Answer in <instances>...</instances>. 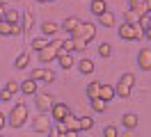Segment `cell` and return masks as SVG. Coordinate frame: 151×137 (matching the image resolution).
I'll return each instance as SVG.
<instances>
[{
  "label": "cell",
  "instance_id": "ab89813d",
  "mask_svg": "<svg viewBox=\"0 0 151 137\" xmlns=\"http://www.w3.org/2000/svg\"><path fill=\"white\" fill-rule=\"evenodd\" d=\"M50 46H55L57 50H60V48H62V39H53V41H50Z\"/></svg>",
  "mask_w": 151,
  "mask_h": 137
},
{
  "label": "cell",
  "instance_id": "e0dca14e",
  "mask_svg": "<svg viewBox=\"0 0 151 137\" xmlns=\"http://www.w3.org/2000/svg\"><path fill=\"white\" fill-rule=\"evenodd\" d=\"M21 27H23V32L25 34H30V30H32V25H35V18H32V14L30 11H25V14H21Z\"/></svg>",
  "mask_w": 151,
  "mask_h": 137
},
{
  "label": "cell",
  "instance_id": "603a6c76",
  "mask_svg": "<svg viewBox=\"0 0 151 137\" xmlns=\"http://www.w3.org/2000/svg\"><path fill=\"white\" fill-rule=\"evenodd\" d=\"M78 69H80L83 75H89V73H94V62L85 57V60H80V62H78Z\"/></svg>",
  "mask_w": 151,
  "mask_h": 137
},
{
  "label": "cell",
  "instance_id": "d6986e66",
  "mask_svg": "<svg viewBox=\"0 0 151 137\" xmlns=\"http://www.w3.org/2000/svg\"><path fill=\"white\" fill-rule=\"evenodd\" d=\"M122 123H124L126 128H135L137 123H140V117H137L135 112H126V114L122 117Z\"/></svg>",
  "mask_w": 151,
  "mask_h": 137
},
{
  "label": "cell",
  "instance_id": "83f0119b",
  "mask_svg": "<svg viewBox=\"0 0 151 137\" xmlns=\"http://www.w3.org/2000/svg\"><path fill=\"white\" fill-rule=\"evenodd\" d=\"M92 128H94V119L87 117V114H85V117H80V133H83V130L87 133V130H92Z\"/></svg>",
  "mask_w": 151,
  "mask_h": 137
},
{
  "label": "cell",
  "instance_id": "ffe728a7",
  "mask_svg": "<svg viewBox=\"0 0 151 137\" xmlns=\"http://www.w3.org/2000/svg\"><path fill=\"white\" fill-rule=\"evenodd\" d=\"M41 32H44V37H55L57 32H60V25L46 21V23H41Z\"/></svg>",
  "mask_w": 151,
  "mask_h": 137
},
{
  "label": "cell",
  "instance_id": "5b68a950",
  "mask_svg": "<svg viewBox=\"0 0 151 137\" xmlns=\"http://www.w3.org/2000/svg\"><path fill=\"white\" fill-rule=\"evenodd\" d=\"M53 119H50V114L48 112H41V114H37V117L32 119V128H35V133H50L53 130Z\"/></svg>",
  "mask_w": 151,
  "mask_h": 137
},
{
  "label": "cell",
  "instance_id": "7bdbcfd3",
  "mask_svg": "<svg viewBox=\"0 0 151 137\" xmlns=\"http://www.w3.org/2000/svg\"><path fill=\"white\" fill-rule=\"evenodd\" d=\"M2 18H5V7L0 5V21H2Z\"/></svg>",
  "mask_w": 151,
  "mask_h": 137
},
{
  "label": "cell",
  "instance_id": "d590c367",
  "mask_svg": "<svg viewBox=\"0 0 151 137\" xmlns=\"http://www.w3.org/2000/svg\"><path fill=\"white\" fill-rule=\"evenodd\" d=\"M60 137H80V130H64L60 133Z\"/></svg>",
  "mask_w": 151,
  "mask_h": 137
},
{
  "label": "cell",
  "instance_id": "9a60e30c",
  "mask_svg": "<svg viewBox=\"0 0 151 137\" xmlns=\"http://www.w3.org/2000/svg\"><path fill=\"white\" fill-rule=\"evenodd\" d=\"M96 18H99V23H101L103 27H112L114 23H117V18H114V14L110 11V9H108V11H103V14H99Z\"/></svg>",
  "mask_w": 151,
  "mask_h": 137
},
{
  "label": "cell",
  "instance_id": "2e32d148",
  "mask_svg": "<svg viewBox=\"0 0 151 137\" xmlns=\"http://www.w3.org/2000/svg\"><path fill=\"white\" fill-rule=\"evenodd\" d=\"M89 11H92L94 16H99V14L108 11V2H105V0H92V2H89Z\"/></svg>",
  "mask_w": 151,
  "mask_h": 137
},
{
  "label": "cell",
  "instance_id": "f546056e",
  "mask_svg": "<svg viewBox=\"0 0 151 137\" xmlns=\"http://www.w3.org/2000/svg\"><path fill=\"white\" fill-rule=\"evenodd\" d=\"M137 21H140V14H137V11H133V9L128 7V11L124 14V23H137Z\"/></svg>",
  "mask_w": 151,
  "mask_h": 137
},
{
  "label": "cell",
  "instance_id": "3957f363",
  "mask_svg": "<svg viewBox=\"0 0 151 137\" xmlns=\"http://www.w3.org/2000/svg\"><path fill=\"white\" fill-rule=\"evenodd\" d=\"M142 37H144V30L140 27V23H122V27H119V39H124V41H135Z\"/></svg>",
  "mask_w": 151,
  "mask_h": 137
},
{
  "label": "cell",
  "instance_id": "8992f818",
  "mask_svg": "<svg viewBox=\"0 0 151 137\" xmlns=\"http://www.w3.org/2000/svg\"><path fill=\"white\" fill-rule=\"evenodd\" d=\"M53 103H55L53 94H48V91H37L35 94V105H37L39 112H48V110L53 108Z\"/></svg>",
  "mask_w": 151,
  "mask_h": 137
},
{
  "label": "cell",
  "instance_id": "cb8c5ba5",
  "mask_svg": "<svg viewBox=\"0 0 151 137\" xmlns=\"http://www.w3.org/2000/svg\"><path fill=\"white\" fill-rule=\"evenodd\" d=\"M99 89H101V82L99 80H92L89 85H87V98H99Z\"/></svg>",
  "mask_w": 151,
  "mask_h": 137
},
{
  "label": "cell",
  "instance_id": "f6af8a7d",
  "mask_svg": "<svg viewBox=\"0 0 151 137\" xmlns=\"http://www.w3.org/2000/svg\"><path fill=\"white\" fill-rule=\"evenodd\" d=\"M9 2H12V0H0V5H2V7H7Z\"/></svg>",
  "mask_w": 151,
  "mask_h": 137
},
{
  "label": "cell",
  "instance_id": "1f68e13d",
  "mask_svg": "<svg viewBox=\"0 0 151 137\" xmlns=\"http://www.w3.org/2000/svg\"><path fill=\"white\" fill-rule=\"evenodd\" d=\"M5 89H9L12 94H16V91H21V82H16L14 78H12V80H7V85H5Z\"/></svg>",
  "mask_w": 151,
  "mask_h": 137
},
{
  "label": "cell",
  "instance_id": "7dc6e473",
  "mask_svg": "<svg viewBox=\"0 0 151 137\" xmlns=\"http://www.w3.org/2000/svg\"><path fill=\"white\" fill-rule=\"evenodd\" d=\"M46 2H55V0H46Z\"/></svg>",
  "mask_w": 151,
  "mask_h": 137
},
{
  "label": "cell",
  "instance_id": "836d02e7",
  "mask_svg": "<svg viewBox=\"0 0 151 137\" xmlns=\"http://www.w3.org/2000/svg\"><path fill=\"white\" fill-rule=\"evenodd\" d=\"M103 137H119L117 126H105V128H103Z\"/></svg>",
  "mask_w": 151,
  "mask_h": 137
},
{
  "label": "cell",
  "instance_id": "484cf974",
  "mask_svg": "<svg viewBox=\"0 0 151 137\" xmlns=\"http://www.w3.org/2000/svg\"><path fill=\"white\" fill-rule=\"evenodd\" d=\"M89 103H92V110H94V112H99V114L108 110V103H105V100H101V98H92Z\"/></svg>",
  "mask_w": 151,
  "mask_h": 137
},
{
  "label": "cell",
  "instance_id": "60d3db41",
  "mask_svg": "<svg viewBox=\"0 0 151 137\" xmlns=\"http://www.w3.org/2000/svg\"><path fill=\"white\" fill-rule=\"evenodd\" d=\"M46 137H60V133H57L55 128H53V130H50V133H46Z\"/></svg>",
  "mask_w": 151,
  "mask_h": 137
},
{
  "label": "cell",
  "instance_id": "6da1fadb",
  "mask_svg": "<svg viewBox=\"0 0 151 137\" xmlns=\"http://www.w3.org/2000/svg\"><path fill=\"white\" fill-rule=\"evenodd\" d=\"M28 114H30L28 105H25V103H16V105L12 108L9 117H7V126L14 128V130H16V128H23L25 121H28Z\"/></svg>",
  "mask_w": 151,
  "mask_h": 137
},
{
  "label": "cell",
  "instance_id": "ba28073f",
  "mask_svg": "<svg viewBox=\"0 0 151 137\" xmlns=\"http://www.w3.org/2000/svg\"><path fill=\"white\" fill-rule=\"evenodd\" d=\"M69 112H71V110H69V105H66V103H53V108L48 110V114H50V119H53L55 123H57V121H62Z\"/></svg>",
  "mask_w": 151,
  "mask_h": 137
},
{
  "label": "cell",
  "instance_id": "d6a6232c",
  "mask_svg": "<svg viewBox=\"0 0 151 137\" xmlns=\"http://www.w3.org/2000/svg\"><path fill=\"white\" fill-rule=\"evenodd\" d=\"M60 50H64V53H73V39H62V48Z\"/></svg>",
  "mask_w": 151,
  "mask_h": 137
},
{
  "label": "cell",
  "instance_id": "c3c4849f",
  "mask_svg": "<svg viewBox=\"0 0 151 137\" xmlns=\"http://www.w3.org/2000/svg\"><path fill=\"white\" fill-rule=\"evenodd\" d=\"M0 137H5V135H0Z\"/></svg>",
  "mask_w": 151,
  "mask_h": 137
},
{
  "label": "cell",
  "instance_id": "7402d4cb",
  "mask_svg": "<svg viewBox=\"0 0 151 137\" xmlns=\"http://www.w3.org/2000/svg\"><path fill=\"white\" fill-rule=\"evenodd\" d=\"M128 5H131V9H133V11H137L140 16L149 14V9H147V5H144V0H128Z\"/></svg>",
  "mask_w": 151,
  "mask_h": 137
},
{
  "label": "cell",
  "instance_id": "4fadbf2b",
  "mask_svg": "<svg viewBox=\"0 0 151 137\" xmlns=\"http://www.w3.org/2000/svg\"><path fill=\"white\" fill-rule=\"evenodd\" d=\"M57 62H60V66H62L64 71H69V69L73 66V57H71V53H64V50H57Z\"/></svg>",
  "mask_w": 151,
  "mask_h": 137
},
{
  "label": "cell",
  "instance_id": "d4e9b609",
  "mask_svg": "<svg viewBox=\"0 0 151 137\" xmlns=\"http://www.w3.org/2000/svg\"><path fill=\"white\" fill-rule=\"evenodd\" d=\"M28 64H30V53H21L19 57H16L14 66H16L19 71H23V69H28Z\"/></svg>",
  "mask_w": 151,
  "mask_h": 137
},
{
  "label": "cell",
  "instance_id": "8d00e7d4",
  "mask_svg": "<svg viewBox=\"0 0 151 137\" xmlns=\"http://www.w3.org/2000/svg\"><path fill=\"white\" fill-rule=\"evenodd\" d=\"M12 96H14V94H12L9 89H2V91H0V100H12Z\"/></svg>",
  "mask_w": 151,
  "mask_h": 137
},
{
  "label": "cell",
  "instance_id": "e575fe53",
  "mask_svg": "<svg viewBox=\"0 0 151 137\" xmlns=\"http://www.w3.org/2000/svg\"><path fill=\"white\" fill-rule=\"evenodd\" d=\"M71 39H73V37H71ZM73 48H76V50H85L87 41H83V39H73Z\"/></svg>",
  "mask_w": 151,
  "mask_h": 137
},
{
  "label": "cell",
  "instance_id": "b9f144b4",
  "mask_svg": "<svg viewBox=\"0 0 151 137\" xmlns=\"http://www.w3.org/2000/svg\"><path fill=\"white\" fill-rule=\"evenodd\" d=\"M144 37H147V39L151 41V27H147V30H144Z\"/></svg>",
  "mask_w": 151,
  "mask_h": 137
},
{
  "label": "cell",
  "instance_id": "8fae6325",
  "mask_svg": "<svg viewBox=\"0 0 151 137\" xmlns=\"http://www.w3.org/2000/svg\"><path fill=\"white\" fill-rule=\"evenodd\" d=\"M99 98L105 100V103H110L112 98H117V94H114V87H112V85H103V82H101V89H99Z\"/></svg>",
  "mask_w": 151,
  "mask_h": 137
},
{
  "label": "cell",
  "instance_id": "bcb514c9",
  "mask_svg": "<svg viewBox=\"0 0 151 137\" xmlns=\"http://www.w3.org/2000/svg\"><path fill=\"white\" fill-rule=\"evenodd\" d=\"M37 2H41V5H46V0H37Z\"/></svg>",
  "mask_w": 151,
  "mask_h": 137
},
{
  "label": "cell",
  "instance_id": "30bf717a",
  "mask_svg": "<svg viewBox=\"0 0 151 137\" xmlns=\"http://www.w3.org/2000/svg\"><path fill=\"white\" fill-rule=\"evenodd\" d=\"M137 66L142 71H151V48H142L137 53Z\"/></svg>",
  "mask_w": 151,
  "mask_h": 137
},
{
  "label": "cell",
  "instance_id": "52a82bcc",
  "mask_svg": "<svg viewBox=\"0 0 151 137\" xmlns=\"http://www.w3.org/2000/svg\"><path fill=\"white\" fill-rule=\"evenodd\" d=\"M30 78H32V80H41V82H53L57 78L55 75V71H53V69H46V66H39V69H32V71H30Z\"/></svg>",
  "mask_w": 151,
  "mask_h": 137
},
{
  "label": "cell",
  "instance_id": "4dcf8cb0",
  "mask_svg": "<svg viewBox=\"0 0 151 137\" xmlns=\"http://www.w3.org/2000/svg\"><path fill=\"white\" fill-rule=\"evenodd\" d=\"M0 37H12V23H7L5 18L0 21Z\"/></svg>",
  "mask_w": 151,
  "mask_h": 137
},
{
  "label": "cell",
  "instance_id": "4316f807",
  "mask_svg": "<svg viewBox=\"0 0 151 137\" xmlns=\"http://www.w3.org/2000/svg\"><path fill=\"white\" fill-rule=\"evenodd\" d=\"M50 44V41H48V37H37V39H32V48H35V50H41V48H46V46Z\"/></svg>",
  "mask_w": 151,
  "mask_h": 137
},
{
  "label": "cell",
  "instance_id": "7a4b0ae2",
  "mask_svg": "<svg viewBox=\"0 0 151 137\" xmlns=\"http://www.w3.org/2000/svg\"><path fill=\"white\" fill-rule=\"evenodd\" d=\"M133 85H135V75L133 73H124L122 78L117 80V85H114V94L119 98H128L133 91Z\"/></svg>",
  "mask_w": 151,
  "mask_h": 137
},
{
  "label": "cell",
  "instance_id": "74e56055",
  "mask_svg": "<svg viewBox=\"0 0 151 137\" xmlns=\"http://www.w3.org/2000/svg\"><path fill=\"white\" fill-rule=\"evenodd\" d=\"M122 137H137L135 128H126V133H122Z\"/></svg>",
  "mask_w": 151,
  "mask_h": 137
},
{
  "label": "cell",
  "instance_id": "7c38bea8",
  "mask_svg": "<svg viewBox=\"0 0 151 137\" xmlns=\"http://www.w3.org/2000/svg\"><path fill=\"white\" fill-rule=\"evenodd\" d=\"M21 91L25 94V96H35L37 94V80H32V78H25V80L21 82Z\"/></svg>",
  "mask_w": 151,
  "mask_h": 137
},
{
  "label": "cell",
  "instance_id": "ee69618b",
  "mask_svg": "<svg viewBox=\"0 0 151 137\" xmlns=\"http://www.w3.org/2000/svg\"><path fill=\"white\" fill-rule=\"evenodd\" d=\"M144 5H147V9H149V14H151V0H144Z\"/></svg>",
  "mask_w": 151,
  "mask_h": 137
},
{
  "label": "cell",
  "instance_id": "f35d334b",
  "mask_svg": "<svg viewBox=\"0 0 151 137\" xmlns=\"http://www.w3.org/2000/svg\"><path fill=\"white\" fill-rule=\"evenodd\" d=\"M7 126V117H5V112H0V130Z\"/></svg>",
  "mask_w": 151,
  "mask_h": 137
},
{
  "label": "cell",
  "instance_id": "9c48e42d",
  "mask_svg": "<svg viewBox=\"0 0 151 137\" xmlns=\"http://www.w3.org/2000/svg\"><path fill=\"white\" fill-rule=\"evenodd\" d=\"M37 57H39V62H41V64L53 62V60H57V48H55V46H50V44H48L46 48L37 50Z\"/></svg>",
  "mask_w": 151,
  "mask_h": 137
},
{
  "label": "cell",
  "instance_id": "277c9868",
  "mask_svg": "<svg viewBox=\"0 0 151 137\" xmlns=\"http://www.w3.org/2000/svg\"><path fill=\"white\" fill-rule=\"evenodd\" d=\"M71 37H73V39H83V41H87V44H89V41L96 37V25L85 21V23H80V25L71 32Z\"/></svg>",
  "mask_w": 151,
  "mask_h": 137
},
{
  "label": "cell",
  "instance_id": "ac0fdd59",
  "mask_svg": "<svg viewBox=\"0 0 151 137\" xmlns=\"http://www.w3.org/2000/svg\"><path fill=\"white\" fill-rule=\"evenodd\" d=\"M62 123L66 126V130H80V119H78V117H73L71 112H69V114H66V117L62 119Z\"/></svg>",
  "mask_w": 151,
  "mask_h": 137
},
{
  "label": "cell",
  "instance_id": "f1b7e54d",
  "mask_svg": "<svg viewBox=\"0 0 151 137\" xmlns=\"http://www.w3.org/2000/svg\"><path fill=\"white\" fill-rule=\"evenodd\" d=\"M99 55H101V57H103V60H108V57H110V55H112V46L108 44V41H103V44L99 46Z\"/></svg>",
  "mask_w": 151,
  "mask_h": 137
},
{
  "label": "cell",
  "instance_id": "44dd1931",
  "mask_svg": "<svg viewBox=\"0 0 151 137\" xmlns=\"http://www.w3.org/2000/svg\"><path fill=\"white\" fill-rule=\"evenodd\" d=\"M5 21L7 23H19L21 21V11L14 7H5Z\"/></svg>",
  "mask_w": 151,
  "mask_h": 137
},
{
  "label": "cell",
  "instance_id": "5bb4252c",
  "mask_svg": "<svg viewBox=\"0 0 151 137\" xmlns=\"http://www.w3.org/2000/svg\"><path fill=\"white\" fill-rule=\"evenodd\" d=\"M80 23H83V21H80L78 16H69V18H64V21H62V25H60V27H62V30H66V32L71 34L76 27L80 25Z\"/></svg>",
  "mask_w": 151,
  "mask_h": 137
}]
</instances>
